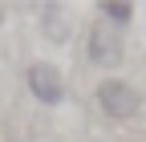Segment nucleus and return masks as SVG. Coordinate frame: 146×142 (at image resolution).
I'll return each mask as SVG.
<instances>
[{"label": "nucleus", "mask_w": 146, "mask_h": 142, "mask_svg": "<svg viewBox=\"0 0 146 142\" xmlns=\"http://www.w3.org/2000/svg\"><path fill=\"white\" fill-rule=\"evenodd\" d=\"M102 21L106 25H130L134 21V4H130V0H102Z\"/></svg>", "instance_id": "obj_4"}, {"label": "nucleus", "mask_w": 146, "mask_h": 142, "mask_svg": "<svg viewBox=\"0 0 146 142\" xmlns=\"http://www.w3.org/2000/svg\"><path fill=\"white\" fill-rule=\"evenodd\" d=\"M94 102H98V110L106 118H114V122H130V118L142 114V94L130 81H122V77H102L98 90H94Z\"/></svg>", "instance_id": "obj_1"}, {"label": "nucleus", "mask_w": 146, "mask_h": 142, "mask_svg": "<svg viewBox=\"0 0 146 142\" xmlns=\"http://www.w3.org/2000/svg\"><path fill=\"white\" fill-rule=\"evenodd\" d=\"M29 94L41 102V106H61L65 102V77H61V69L57 65H49V61H33L29 65Z\"/></svg>", "instance_id": "obj_2"}, {"label": "nucleus", "mask_w": 146, "mask_h": 142, "mask_svg": "<svg viewBox=\"0 0 146 142\" xmlns=\"http://www.w3.org/2000/svg\"><path fill=\"white\" fill-rule=\"evenodd\" d=\"M85 57L94 61L98 69H118L122 65V37L106 21H98L89 29V41H85Z\"/></svg>", "instance_id": "obj_3"}]
</instances>
